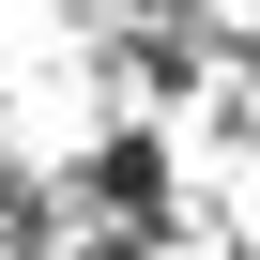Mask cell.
<instances>
[{"label":"cell","instance_id":"cell-1","mask_svg":"<svg viewBox=\"0 0 260 260\" xmlns=\"http://www.w3.org/2000/svg\"><path fill=\"white\" fill-rule=\"evenodd\" d=\"M92 199H107V214H138V230H153V214H169V138H138V122H122V138L92 153Z\"/></svg>","mask_w":260,"mask_h":260}]
</instances>
